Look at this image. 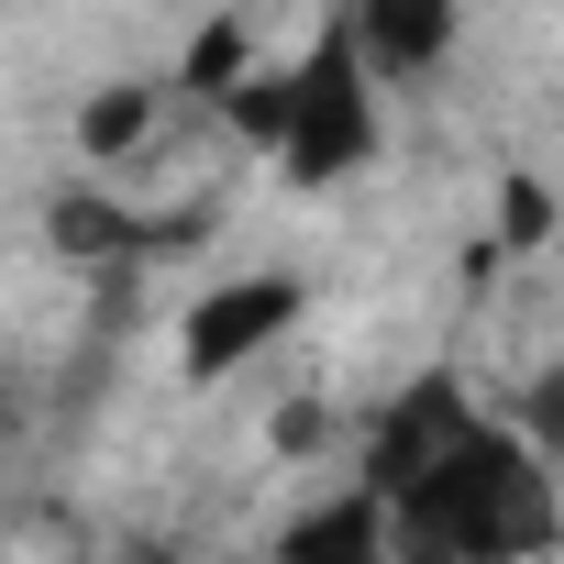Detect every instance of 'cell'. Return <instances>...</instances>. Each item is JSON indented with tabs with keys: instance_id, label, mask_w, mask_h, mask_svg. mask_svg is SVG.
<instances>
[{
	"instance_id": "8",
	"label": "cell",
	"mask_w": 564,
	"mask_h": 564,
	"mask_svg": "<svg viewBox=\"0 0 564 564\" xmlns=\"http://www.w3.org/2000/svg\"><path fill=\"white\" fill-rule=\"evenodd\" d=\"M232 78H254V34H243L232 12H210V23L188 34V67H177V100H199V111H210V100H221Z\"/></svg>"
},
{
	"instance_id": "6",
	"label": "cell",
	"mask_w": 564,
	"mask_h": 564,
	"mask_svg": "<svg viewBox=\"0 0 564 564\" xmlns=\"http://www.w3.org/2000/svg\"><path fill=\"white\" fill-rule=\"evenodd\" d=\"M276 553L289 564H377V553H399V531H388V498L355 476L344 498H322V509H300L276 531Z\"/></svg>"
},
{
	"instance_id": "1",
	"label": "cell",
	"mask_w": 564,
	"mask_h": 564,
	"mask_svg": "<svg viewBox=\"0 0 564 564\" xmlns=\"http://www.w3.org/2000/svg\"><path fill=\"white\" fill-rule=\"evenodd\" d=\"M399 553H443V564H509V553H553L564 542V465L520 432V421H465L399 498H388Z\"/></svg>"
},
{
	"instance_id": "10",
	"label": "cell",
	"mask_w": 564,
	"mask_h": 564,
	"mask_svg": "<svg viewBox=\"0 0 564 564\" xmlns=\"http://www.w3.org/2000/svg\"><path fill=\"white\" fill-rule=\"evenodd\" d=\"M520 432H531V443H542V454L564 465V355H553V366H542V377L520 388Z\"/></svg>"
},
{
	"instance_id": "11",
	"label": "cell",
	"mask_w": 564,
	"mask_h": 564,
	"mask_svg": "<svg viewBox=\"0 0 564 564\" xmlns=\"http://www.w3.org/2000/svg\"><path fill=\"white\" fill-rule=\"evenodd\" d=\"M276 443H289V454H311V443H333V410H289V421H276Z\"/></svg>"
},
{
	"instance_id": "7",
	"label": "cell",
	"mask_w": 564,
	"mask_h": 564,
	"mask_svg": "<svg viewBox=\"0 0 564 564\" xmlns=\"http://www.w3.org/2000/svg\"><path fill=\"white\" fill-rule=\"evenodd\" d=\"M166 100H177V78H111V89H89L78 100V155L89 166H133L166 133Z\"/></svg>"
},
{
	"instance_id": "4",
	"label": "cell",
	"mask_w": 564,
	"mask_h": 564,
	"mask_svg": "<svg viewBox=\"0 0 564 564\" xmlns=\"http://www.w3.org/2000/svg\"><path fill=\"white\" fill-rule=\"evenodd\" d=\"M465 421H476V388H465L454 366H421V377H410V388L366 421V465H355V476H366L377 498H399V487H410V476H421V465H432Z\"/></svg>"
},
{
	"instance_id": "2",
	"label": "cell",
	"mask_w": 564,
	"mask_h": 564,
	"mask_svg": "<svg viewBox=\"0 0 564 564\" xmlns=\"http://www.w3.org/2000/svg\"><path fill=\"white\" fill-rule=\"evenodd\" d=\"M377 100H388V78H377V56H366V34L355 23H322L289 67H276V166H289V188H344L355 166H377Z\"/></svg>"
},
{
	"instance_id": "3",
	"label": "cell",
	"mask_w": 564,
	"mask_h": 564,
	"mask_svg": "<svg viewBox=\"0 0 564 564\" xmlns=\"http://www.w3.org/2000/svg\"><path fill=\"white\" fill-rule=\"evenodd\" d=\"M300 311H311V289L289 265H254V276H221V289H199L188 300V322H177V377L188 388H221L232 366H254L265 344H289L300 333Z\"/></svg>"
},
{
	"instance_id": "5",
	"label": "cell",
	"mask_w": 564,
	"mask_h": 564,
	"mask_svg": "<svg viewBox=\"0 0 564 564\" xmlns=\"http://www.w3.org/2000/svg\"><path fill=\"white\" fill-rule=\"evenodd\" d=\"M344 23L366 34L388 89H421V78H443V56L465 34V0H344Z\"/></svg>"
},
{
	"instance_id": "9",
	"label": "cell",
	"mask_w": 564,
	"mask_h": 564,
	"mask_svg": "<svg viewBox=\"0 0 564 564\" xmlns=\"http://www.w3.org/2000/svg\"><path fill=\"white\" fill-rule=\"evenodd\" d=\"M542 232H553V188H542V177H498V243L531 254Z\"/></svg>"
}]
</instances>
